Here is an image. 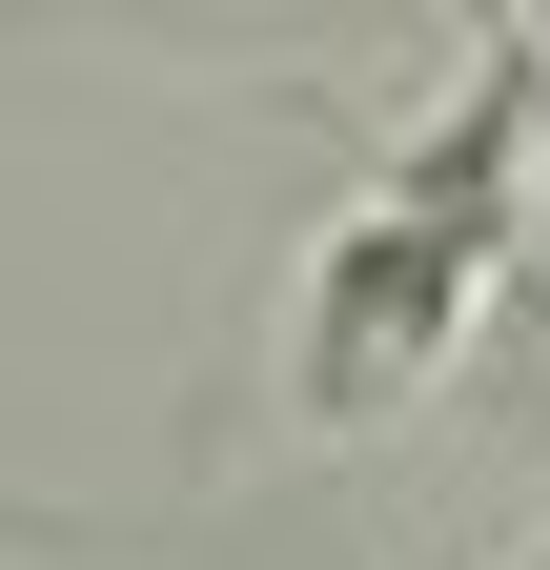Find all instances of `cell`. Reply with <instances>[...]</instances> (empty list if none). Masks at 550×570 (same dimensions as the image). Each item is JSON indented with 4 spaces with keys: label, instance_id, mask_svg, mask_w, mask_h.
<instances>
[{
    "label": "cell",
    "instance_id": "cell-1",
    "mask_svg": "<svg viewBox=\"0 0 550 570\" xmlns=\"http://www.w3.org/2000/svg\"><path fill=\"white\" fill-rule=\"evenodd\" d=\"M490 265H510V245H469V225H429L407 184H367L347 225L306 245V306H286V407L326 428V449H347V428H407V407L469 367Z\"/></svg>",
    "mask_w": 550,
    "mask_h": 570
},
{
    "label": "cell",
    "instance_id": "cell-2",
    "mask_svg": "<svg viewBox=\"0 0 550 570\" xmlns=\"http://www.w3.org/2000/svg\"><path fill=\"white\" fill-rule=\"evenodd\" d=\"M530 570H550V550H530Z\"/></svg>",
    "mask_w": 550,
    "mask_h": 570
}]
</instances>
